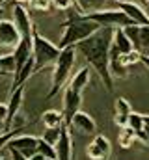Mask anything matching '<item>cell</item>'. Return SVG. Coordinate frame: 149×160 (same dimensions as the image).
Here are the masks:
<instances>
[{"mask_svg":"<svg viewBox=\"0 0 149 160\" xmlns=\"http://www.w3.org/2000/svg\"><path fill=\"white\" fill-rule=\"evenodd\" d=\"M62 48L56 47L54 43H50L49 39H45L37 28L34 26V60H36V73H39L41 69H45L47 65L54 63L60 56Z\"/></svg>","mask_w":149,"mask_h":160,"instance_id":"4","label":"cell"},{"mask_svg":"<svg viewBox=\"0 0 149 160\" xmlns=\"http://www.w3.org/2000/svg\"><path fill=\"white\" fill-rule=\"evenodd\" d=\"M43 125L45 127H64L65 125V116L64 112H58V110H47L43 116Z\"/></svg>","mask_w":149,"mask_h":160,"instance_id":"19","label":"cell"},{"mask_svg":"<svg viewBox=\"0 0 149 160\" xmlns=\"http://www.w3.org/2000/svg\"><path fill=\"white\" fill-rule=\"evenodd\" d=\"M30 160H47V158H45V157H43L41 153H36V155H34V157H32Z\"/></svg>","mask_w":149,"mask_h":160,"instance_id":"33","label":"cell"},{"mask_svg":"<svg viewBox=\"0 0 149 160\" xmlns=\"http://www.w3.org/2000/svg\"><path fill=\"white\" fill-rule=\"evenodd\" d=\"M101 28V24H97L95 21H90L86 19L84 15H76L71 17L65 24H64V34H62V39H60V48H65V47H76L80 41H84L86 38H90L91 34H95L97 30Z\"/></svg>","mask_w":149,"mask_h":160,"instance_id":"2","label":"cell"},{"mask_svg":"<svg viewBox=\"0 0 149 160\" xmlns=\"http://www.w3.org/2000/svg\"><path fill=\"white\" fill-rule=\"evenodd\" d=\"M8 112H9V108H8V104H2L0 102V119H8Z\"/></svg>","mask_w":149,"mask_h":160,"instance_id":"31","label":"cell"},{"mask_svg":"<svg viewBox=\"0 0 149 160\" xmlns=\"http://www.w3.org/2000/svg\"><path fill=\"white\" fill-rule=\"evenodd\" d=\"M65 127V125H64ZM64 127H45V132H43V140L45 142H49V143H52V145H56L58 142H60V138H62V128Z\"/></svg>","mask_w":149,"mask_h":160,"instance_id":"24","label":"cell"},{"mask_svg":"<svg viewBox=\"0 0 149 160\" xmlns=\"http://www.w3.org/2000/svg\"><path fill=\"white\" fill-rule=\"evenodd\" d=\"M21 39H23V36H21L19 28L15 26V22L0 19V47L15 50L17 45L21 43Z\"/></svg>","mask_w":149,"mask_h":160,"instance_id":"6","label":"cell"},{"mask_svg":"<svg viewBox=\"0 0 149 160\" xmlns=\"http://www.w3.org/2000/svg\"><path fill=\"white\" fill-rule=\"evenodd\" d=\"M127 127H131L132 130H136V134L142 132V128H144V116L132 112V114L129 116V123H127Z\"/></svg>","mask_w":149,"mask_h":160,"instance_id":"26","label":"cell"},{"mask_svg":"<svg viewBox=\"0 0 149 160\" xmlns=\"http://www.w3.org/2000/svg\"><path fill=\"white\" fill-rule=\"evenodd\" d=\"M37 153H41L45 158H56V160H58V151H56V145H52V143L45 142L43 138H39V142H37Z\"/></svg>","mask_w":149,"mask_h":160,"instance_id":"23","label":"cell"},{"mask_svg":"<svg viewBox=\"0 0 149 160\" xmlns=\"http://www.w3.org/2000/svg\"><path fill=\"white\" fill-rule=\"evenodd\" d=\"M146 6H147V9H149V0H146Z\"/></svg>","mask_w":149,"mask_h":160,"instance_id":"34","label":"cell"},{"mask_svg":"<svg viewBox=\"0 0 149 160\" xmlns=\"http://www.w3.org/2000/svg\"><path fill=\"white\" fill-rule=\"evenodd\" d=\"M138 140L149 143V116H144V128L142 132H138Z\"/></svg>","mask_w":149,"mask_h":160,"instance_id":"29","label":"cell"},{"mask_svg":"<svg viewBox=\"0 0 149 160\" xmlns=\"http://www.w3.org/2000/svg\"><path fill=\"white\" fill-rule=\"evenodd\" d=\"M17 2H26V0H17Z\"/></svg>","mask_w":149,"mask_h":160,"instance_id":"36","label":"cell"},{"mask_svg":"<svg viewBox=\"0 0 149 160\" xmlns=\"http://www.w3.org/2000/svg\"><path fill=\"white\" fill-rule=\"evenodd\" d=\"M90 21H95L101 26H112V28H119V26H129L134 24L131 21V17L123 11V9H99V11H91V13H80Z\"/></svg>","mask_w":149,"mask_h":160,"instance_id":"5","label":"cell"},{"mask_svg":"<svg viewBox=\"0 0 149 160\" xmlns=\"http://www.w3.org/2000/svg\"><path fill=\"white\" fill-rule=\"evenodd\" d=\"M36 73V60L34 58H30L26 63H24V67L17 73V75H13V84H11V91L15 89V88H19V86H24V82L30 78L32 75Z\"/></svg>","mask_w":149,"mask_h":160,"instance_id":"17","label":"cell"},{"mask_svg":"<svg viewBox=\"0 0 149 160\" xmlns=\"http://www.w3.org/2000/svg\"><path fill=\"white\" fill-rule=\"evenodd\" d=\"M74 2L76 0H52V6L56 9H60V11H67V9H71V6Z\"/></svg>","mask_w":149,"mask_h":160,"instance_id":"28","label":"cell"},{"mask_svg":"<svg viewBox=\"0 0 149 160\" xmlns=\"http://www.w3.org/2000/svg\"><path fill=\"white\" fill-rule=\"evenodd\" d=\"M142 63L149 69V56H147V54H144V52H142Z\"/></svg>","mask_w":149,"mask_h":160,"instance_id":"32","label":"cell"},{"mask_svg":"<svg viewBox=\"0 0 149 160\" xmlns=\"http://www.w3.org/2000/svg\"><path fill=\"white\" fill-rule=\"evenodd\" d=\"M114 47H116L121 54H127V52L134 50V45H132V41L129 39V36L125 34V28H123V26L114 28Z\"/></svg>","mask_w":149,"mask_h":160,"instance_id":"16","label":"cell"},{"mask_svg":"<svg viewBox=\"0 0 149 160\" xmlns=\"http://www.w3.org/2000/svg\"><path fill=\"white\" fill-rule=\"evenodd\" d=\"M88 82H90V69L88 67H82L78 73H74L73 77H71V82H69V86L76 89V91H84V88L88 86Z\"/></svg>","mask_w":149,"mask_h":160,"instance_id":"18","label":"cell"},{"mask_svg":"<svg viewBox=\"0 0 149 160\" xmlns=\"http://www.w3.org/2000/svg\"><path fill=\"white\" fill-rule=\"evenodd\" d=\"M2 13H4V9H2V6H0V15H2Z\"/></svg>","mask_w":149,"mask_h":160,"instance_id":"35","label":"cell"},{"mask_svg":"<svg viewBox=\"0 0 149 160\" xmlns=\"http://www.w3.org/2000/svg\"><path fill=\"white\" fill-rule=\"evenodd\" d=\"M132 114V110H131V104L127 102V99H116V114H114V123L119 127V128H123V127H127V123H129V116Z\"/></svg>","mask_w":149,"mask_h":160,"instance_id":"15","label":"cell"},{"mask_svg":"<svg viewBox=\"0 0 149 160\" xmlns=\"http://www.w3.org/2000/svg\"><path fill=\"white\" fill-rule=\"evenodd\" d=\"M117 8L123 9V11L131 17V21H132L134 24H149V13H146L138 4L123 0V2H117Z\"/></svg>","mask_w":149,"mask_h":160,"instance_id":"13","label":"cell"},{"mask_svg":"<svg viewBox=\"0 0 149 160\" xmlns=\"http://www.w3.org/2000/svg\"><path fill=\"white\" fill-rule=\"evenodd\" d=\"M106 4V0H76V8L78 13H91V11H99L103 9Z\"/></svg>","mask_w":149,"mask_h":160,"instance_id":"20","label":"cell"},{"mask_svg":"<svg viewBox=\"0 0 149 160\" xmlns=\"http://www.w3.org/2000/svg\"><path fill=\"white\" fill-rule=\"evenodd\" d=\"M121 60H123V63L127 65V67H131V65H134V63H142V52L140 50H131V52H127V54H121Z\"/></svg>","mask_w":149,"mask_h":160,"instance_id":"25","label":"cell"},{"mask_svg":"<svg viewBox=\"0 0 149 160\" xmlns=\"http://www.w3.org/2000/svg\"><path fill=\"white\" fill-rule=\"evenodd\" d=\"M50 4H52V0H32V8L34 9H41V11L49 9Z\"/></svg>","mask_w":149,"mask_h":160,"instance_id":"30","label":"cell"},{"mask_svg":"<svg viewBox=\"0 0 149 160\" xmlns=\"http://www.w3.org/2000/svg\"><path fill=\"white\" fill-rule=\"evenodd\" d=\"M74 60H76V47H65L62 48L58 60L54 62V69H52V86H50V91L47 95V99H52L54 95H58V91L64 88V84L67 82L69 75H71V69L74 65Z\"/></svg>","mask_w":149,"mask_h":160,"instance_id":"3","label":"cell"},{"mask_svg":"<svg viewBox=\"0 0 149 160\" xmlns=\"http://www.w3.org/2000/svg\"><path fill=\"white\" fill-rule=\"evenodd\" d=\"M80 102H82V93L73 89L71 86L65 88V93H64V116H65V125L69 127L73 116L80 110Z\"/></svg>","mask_w":149,"mask_h":160,"instance_id":"10","label":"cell"},{"mask_svg":"<svg viewBox=\"0 0 149 160\" xmlns=\"http://www.w3.org/2000/svg\"><path fill=\"white\" fill-rule=\"evenodd\" d=\"M110 153H112L110 140L106 136H103V134H95L93 142L86 149L88 158H91V160H108Z\"/></svg>","mask_w":149,"mask_h":160,"instance_id":"8","label":"cell"},{"mask_svg":"<svg viewBox=\"0 0 149 160\" xmlns=\"http://www.w3.org/2000/svg\"><path fill=\"white\" fill-rule=\"evenodd\" d=\"M69 128L76 130L78 134H95L97 125H95V121H93V118H91L90 114H86V112H80V110H78V112L73 116V119H71Z\"/></svg>","mask_w":149,"mask_h":160,"instance_id":"11","label":"cell"},{"mask_svg":"<svg viewBox=\"0 0 149 160\" xmlns=\"http://www.w3.org/2000/svg\"><path fill=\"white\" fill-rule=\"evenodd\" d=\"M56 151H58V160H73V142L67 125L62 128V138L56 143Z\"/></svg>","mask_w":149,"mask_h":160,"instance_id":"14","label":"cell"},{"mask_svg":"<svg viewBox=\"0 0 149 160\" xmlns=\"http://www.w3.org/2000/svg\"><path fill=\"white\" fill-rule=\"evenodd\" d=\"M15 67H17V62H15V54L13 52H8V54H2L0 56V73H13L15 75Z\"/></svg>","mask_w":149,"mask_h":160,"instance_id":"22","label":"cell"},{"mask_svg":"<svg viewBox=\"0 0 149 160\" xmlns=\"http://www.w3.org/2000/svg\"><path fill=\"white\" fill-rule=\"evenodd\" d=\"M23 97H24V86L15 88V89L11 91V95H9V102H8L9 112H8V119H6V132L11 130V125H13V121H15V116H17L21 104H23Z\"/></svg>","mask_w":149,"mask_h":160,"instance_id":"12","label":"cell"},{"mask_svg":"<svg viewBox=\"0 0 149 160\" xmlns=\"http://www.w3.org/2000/svg\"><path fill=\"white\" fill-rule=\"evenodd\" d=\"M13 22L19 28V32H21L23 38H32L34 36V24H32L30 13L26 11V8L21 2H17L13 6Z\"/></svg>","mask_w":149,"mask_h":160,"instance_id":"9","label":"cell"},{"mask_svg":"<svg viewBox=\"0 0 149 160\" xmlns=\"http://www.w3.org/2000/svg\"><path fill=\"white\" fill-rule=\"evenodd\" d=\"M37 142H39V138H36V136L19 134V136H13V138L8 142L6 147H13V149H17L21 155H24L26 158H32L37 153Z\"/></svg>","mask_w":149,"mask_h":160,"instance_id":"7","label":"cell"},{"mask_svg":"<svg viewBox=\"0 0 149 160\" xmlns=\"http://www.w3.org/2000/svg\"><path fill=\"white\" fill-rule=\"evenodd\" d=\"M140 26V45H142V52L149 47V24H138Z\"/></svg>","mask_w":149,"mask_h":160,"instance_id":"27","label":"cell"},{"mask_svg":"<svg viewBox=\"0 0 149 160\" xmlns=\"http://www.w3.org/2000/svg\"><path fill=\"white\" fill-rule=\"evenodd\" d=\"M114 43V28L112 26H101L95 34L80 41L76 45V50L86 58L90 67L101 77L105 88L112 91L114 82H112V71H110V50Z\"/></svg>","mask_w":149,"mask_h":160,"instance_id":"1","label":"cell"},{"mask_svg":"<svg viewBox=\"0 0 149 160\" xmlns=\"http://www.w3.org/2000/svg\"><path fill=\"white\" fill-rule=\"evenodd\" d=\"M136 140H138V134H136V130H132L131 127H123V130L119 132V138H117L119 147H123V149H129Z\"/></svg>","mask_w":149,"mask_h":160,"instance_id":"21","label":"cell"},{"mask_svg":"<svg viewBox=\"0 0 149 160\" xmlns=\"http://www.w3.org/2000/svg\"><path fill=\"white\" fill-rule=\"evenodd\" d=\"M117 2H123V0H117Z\"/></svg>","mask_w":149,"mask_h":160,"instance_id":"37","label":"cell"}]
</instances>
